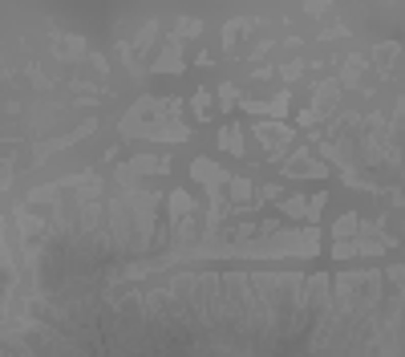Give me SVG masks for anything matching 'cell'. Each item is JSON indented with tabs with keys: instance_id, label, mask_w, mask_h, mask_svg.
I'll list each match as a JSON object with an SVG mask.
<instances>
[{
	"instance_id": "6da1fadb",
	"label": "cell",
	"mask_w": 405,
	"mask_h": 357,
	"mask_svg": "<svg viewBox=\"0 0 405 357\" xmlns=\"http://www.w3.org/2000/svg\"><path fill=\"white\" fill-rule=\"evenodd\" d=\"M223 138H227V150H235V154L243 150V146H239V130H235V126H227V134H223Z\"/></svg>"
}]
</instances>
